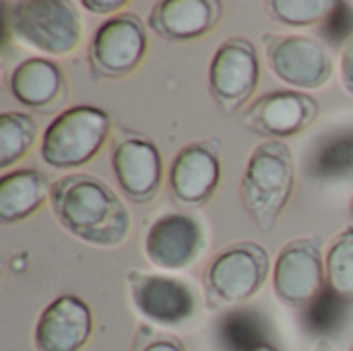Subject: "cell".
Wrapping results in <instances>:
<instances>
[{"label": "cell", "mask_w": 353, "mask_h": 351, "mask_svg": "<svg viewBox=\"0 0 353 351\" xmlns=\"http://www.w3.org/2000/svg\"><path fill=\"white\" fill-rule=\"evenodd\" d=\"M147 46V23L134 12H118L93 33L89 70L95 79L128 77L141 66Z\"/></svg>", "instance_id": "cell-7"}, {"label": "cell", "mask_w": 353, "mask_h": 351, "mask_svg": "<svg viewBox=\"0 0 353 351\" xmlns=\"http://www.w3.org/2000/svg\"><path fill=\"white\" fill-rule=\"evenodd\" d=\"M335 2L329 0H273L269 10L275 21L290 27H310L327 19Z\"/></svg>", "instance_id": "cell-24"}, {"label": "cell", "mask_w": 353, "mask_h": 351, "mask_svg": "<svg viewBox=\"0 0 353 351\" xmlns=\"http://www.w3.org/2000/svg\"><path fill=\"white\" fill-rule=\"evenodd\" d=\"M327 285L347 304H353V225L341 230L325 252Z\"/></svg>", "instance_id": "cell-21"}, {"label": "cell", "mask_w": 353, "mask_h": 351, "mask_svg": "<svg viewBox=\"0 0 353 351\" xmlns=\"http://www.w3.org/2000/svg\"><path fill=\"white\" fill-rule=\"evenodd\" d=\"M205 248L203 225L186 213H165L157 217L145 236V257L161 271H182Z\"/></svg>", "instance_id": "cell-14"}, {"label": "cell", "mask_w": 353, "mask_h": 351, "mask_svg": "<svg viewBox=\"0 0 353 351\" xmlns=\"http://www.w3.org/2000/svg\"><path fill=\"white\" fill-rule=\"evenodd\" d=\"M306 174L316 182L353 180V130H337L321 139L306 159Z\"/></svg>", "instance_id": "cell-19"}, {"label": "cell", "mask_w": 353, "mask_h": 351, "mask_svg": "<svg viewBox=\"0 0 353 351\" xmlns=\"http://www.w3.org/2000/svg\"><path fill=\"white\" fill-rule=\"evenodd\" d=\"M350 213H352V219H353V194H352V201H350Z\"/></svg>", "instance_id": "cell-31"}, {"label": "cell", "mask_w": 353, "mask_h": 351, "mask_svg": "<svg viewBox=\"0 0 353 351\" xmlns=\"http://www.w3.org/2000/svg\"><path fill=\"white\" fill-rule=\"evenodd\" d=\"M312 351H339L329 339H319V343L314 345V350Z\"/></svg>", "instance_id": "cell-29"}, {"label": "cell", "mask_w": 353, "mask_h": 351, "mask_svg": "<svg viewBox=\"0 0 353 351\" xmlns=\"http://www.w3.org/2000/svg\"><path fill=\"white\" fill-rule=\"evenodd\" d=\"M296 186L294 155L283 141L256 145L246 161L240 199L242 207L261 232H273Z\"/></svg>", "instance_id": "cell-2"}, {"label": "cell", "mask_w": 353, "mask_h": 351, "mask_svg": "<svg viewBox=\"0 0 353 351\" xmlns=\"http://www.w3.org/2000/svg\"><path fill=\"white\" fill-rule=\"evenodd\" d=\"M112 118L97 106H72L60 112L43 130L39 153L54 170H77L89 163L105 145Z\"/></svg>", "instance_id": "cell-5"}, {"label": "cell", "mask_w": 353, "mask_h": 351, "mask_svg": "<svg viewBox=\"0 0 353 351\" xmlns=\"http://www.w3.org/2000/svg\"><path fill=\"white\" fill-rule=\"evenodd\" d=\"M352 6H353V2H352Z\"/></svg>", "instance_id": "cell-33"}, {"label": "cell", "mask_w": 353, "mask_h": 351, "mask_svg": "<svg viewBox=\"0 0 353 351\" xmlns=\"http://www.w3.org/2000/svg\"><path fill=\"white\" fill-rule=\"evenodd\" d=\"M4 31L21 46L48 56H68L83 37V21L70 2L23 0L4 4Z\"/></svg>", "instance_id": "cell-3"}, {"label": "cell", "mask_w": 353, "mask_h": 351, "mask_svg": "<svg viewBox=\"0 0 353 351\" xmlns=\"http://www.w3.org/2000/svg\"><path fill=\"white\" fill-rule=\"evenodd\" d=\"M137 351H186V345L174 335H155L149 331L147 341H143Z\"/></svg>", "instance_id": "cell-26"}, {"label": "cell", "mask_w": 353, "mask_h": 351, "mask_svg": "<svg viewBox=\"0 0 353 351\" xmlns=\"http://www.w3.org/2000/svg\"><path fill=\"white\" fill-rule=\"evenodd\" d=\"M271 271V257L261 244L234 242L207 265L203 275L205 300L211 308L240 306L265 288Z\"/></svg>", "instance_id": "cell-4"}, {"label": "cell", "mask_w": 353, "mask_h": 351, "mask_svg": "<svg viewBox=\"0 0 353 351\" xmlns=\"http://www.w3.org/2000/svg\"><path fill=\"white\" fill-rule=\"evenodd\" d=\"M223 17L217 0H159L149 12L147 27L170 41H190L207 35Z\"/></svg>", "instance_id": "cell-16"}, {"label": "cell", "mask_w": 353, "mask_h": 351, "mask_svg": "<svg viewBox=\"0 0 353 351\" xmlns=\"http://www.w3.org/2000/svg\"><path fill=\"white\" fill-rule=\"evenodd\" d=\"M263 41L269 70L285 85L298 91H316L331 81L335 60L331 48L321 39L298 33H265Z\"/></svg>", "instance_id": "cell-6"}, {"label": "cell", "mask_w": 353, "mask_h": 351, "mask_svg": "<svg viewBox=\"0 0 353 351\" xmlns=\"http://www.w3.org/2000/svg\"><path fill=\"white\" fill-rule=\"evenodd\" d=\"M327 35L333 41L345 43L353 35V6L352 2H335L331 14L327 17Z\"/></svg>", "instance_id": "cell-25"}, {"label": "cell", "mask_w": 353, "mask_h": 351, "mask_svg": "<svg viewBox=\"0 0 353 351\" xmlns=\"http://www.w3.org/2000/svg\"><path fill=\"white\" fill-rule=\"evenodd\" d=\"M321 114L319 101L298 89L269 91L248 106L242 120L246 128L267 141H283L310 128Z\"/></svg>", "instance_id": "cell-11"}, {"label": "cell", "mask_w": 353, "mask_h": 351, "mask_svg": "<svg viewBox=\"0 0 353 351\" xmlns=\"http://www.w3.org/2000/svg\"><path fill=\"white\" fill-rule=\"evenodd\" d=\"M221 180L219 141H194L182 147L170 166L168 184L174 199L186 207H203L211 201Z\"/></svg>", "instance_id": "cell-12"}, {"label": "cell", "mask_w": 353, "mask_h": 351, "mask_svg": "<svg viewBox=\"0 0 353 351\" xmlns=\"http://www.w3.org/2000/svg\"><path fill=\"white\" fill-rule=\"evenodd\" d=\"M261 81L256 46L242 35L223 39L209 64V91L217 106L234 114L254 95Z\"/></svg>", "instance_id": "cell-9"}, {"label": "cell", "mask_w": 353, "mask_h": 351, "mask_svg": "<svg viewBox=\"0 0 353 351\" xmlns=\"http://www.w3.org/2000/svg\"><path fill=\"white\" fill-rule=\"evenodd\" d=\"M128 292L137 312L157 327H182L190 323L199 308L196 292L190 283L155 273H126Z\"/></svg>", "instance_id": "cell-10"}, {"label": "cell", "mask_w": 353, "mask_h": 351, "mask_svg": "<svg viewBox=\"0 0 353 351\" xmlns=\"http://www.w3.org/2000/svg\"><path fill=\"white\" fill-rule=\"evenodd\" d=\"M81 6L93 14H112L126 6V0H83Z\"/></svg>", "instance_id": "cell-28"}, {"label": "cell", "mask_w": 353, "mask_h": 351, "mask_svg": "<svg viewBox=\"0 0 353 351\" xmlns=\"http://www.w3.org/2000/svg\"><path fill=\"white\" fill-rule=\"evenodd\" d=\"M8 89L21 106L31 110H46L62 93L64 74L54 60L33 56L12 68Z\"/></svg>", "instance_id": "cell-17"}, {"label": "cell", "mask_w": 353, "mask_h": 351, "mask_svg": "<svg viewBox=\"0 0 353 351\" xmlns=\"http://www.w3.org/2000/svg\"><path fill=\"white\" fill-rule=\"evenodd\" d=\"M352 351H353V343H352Z\"/></svg>", "instance_id": "cell-32"}, {"label": "cell", "mask_w": 353, "mask_h": 351, "mask_svg": "<svg viewBox=\"0 0 353 351\" xmlns=\"http://www.w3.org/2000/svg\"><path fill=\"white\" fill-rule=\"evenodd\" d=\"M56 221L77 240L116 248L130 232V213L116 190L101 178L74 172L58 178L50 190Z\"/></svg>", "instance_id": "cell-1"}, {"label": "cell", "mask_w": 353, "mask_h": 351, "mask_svg": "<svg viewBox=\"0 0 353 351\" xmlns=\"http://www.w3.org/2000/svg\"><path fill=\"white\" fill-rule=\"evenodd\" d=\"M339 72H341V85H343V89L350 95H353V35L343 43V48H341Z\"/></svg>", "instance_id": "cell-27"}, {"label": "cell", "mask_w": 353, "mask_h": 351, "mask_svg": "<svg viewBox=\"0 0 353 351\" xmlns=\"http://www.w3.org/2000/svg\"><path fill=\"white\" fill-rule=\"evenodd\" d=\"M52 186L37 170H14L0 178V223L12 225L37 213L50 199Z\"/></svg>", "instance_id": "cell-18"}, {"label": "cell", "mask_w": 353, "mask_h": 351, "mask_svg": "<svg viewBox=\"0 0 353 351\" xmlns=\"http://www.w3.org/2000/svg\"><path fill=\"white\" fill-rule=\"evenodd\" d=\"M112 172L120 192L132 203H149L157 197L163 180V161L151 139L130 134L114 143Z\"/></svg>", "instance_id": "cell-13"}, {"label": "cell", "mask_w": 353, "mask_h": 351, "mask_svg": "<svg viewBox=\"0 0 353 351\" xmlns=\"http://www.w3.org/2000/svg\"><path fill=\"white\" fill-rule=\"evenodd\" d=\"M93 333V312L89 304L64 294L52 300L39 314L33 329L35 351H81Z\"/></svg>", "instance_id": "cell-15"}, {"label": "cell", "mask_w": 353, "mask_h": 351, "mask_svg": "<svg viewBox=\"0 0 353 351\" xmlns=\"http://www.w3.org/2000/svg\"><path fill=\"white\" fill-rule=\"evenodd\" d=\"M37 139V122L25 112L0 114V170H8L27 155Z\"/></svg>", "instance_id": "cell-20"}, {"label": "cell", "mask_w": 353, "mask_h": 351, "mask_svg": "<svg viewBox=\"0 0 353 351\" xmlns=\"http://www.w3.org/2000/svg\"><path fill=\"white\" fill-rule=\"evenodd\" d=\"M252 351H279L277 348H273L271 343H265V345H259L256 350H252Z\"/></svg>", "instance_id": "cell-30"}, {"label": "cell", "mask_w": 353, "mask_h": 351, "mask_svg": "<svg viewBox=\"0 0 353 351\" xmlns=\"http://www.w3.org/2000/svg\"><path fill=\"white\" fill-rule=\"evenodd\" d=\"M221 343L228 351H252L265 345V321L250 308L232 310L219 327Z\"/></svg>", "instance_id": "cell-22"}, {"label": "cell", "mask_w": 353, "mask_h": 351, "mask_svg": "<svg viewBox=\"0 0 353 351\" xmlns=\"http://www.w3.org/2000/svg\"><path fill=\"white\" fill-rule=\"evenodd\" d=\"M350 304L345 300H341L329 285L312 300L304 306V327L308 333L319 335L321 339H327L329 335H333L345 321Z\"/></svg>", "instance_id": "cell-23"}, {"label": "cell", "mask_w": 353, "mask_h": 351, "mask_svg": "<svg viewBox=\"0 0 353 351\" xmlns=\"http://www.w3.org/2000/svg\"><path fill=\"white\" fill-rule=\"evenodd\" d=\"M275 296L294 308H304L327 288V269L321 236L290 240L277 254L271 271Z\"/></svg>", "instance_id": "cell-8"}]
</instances>
